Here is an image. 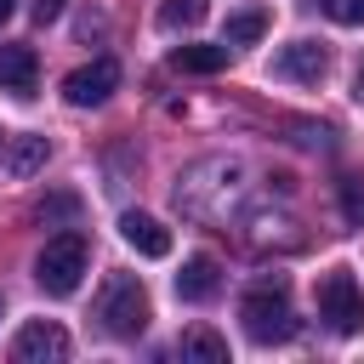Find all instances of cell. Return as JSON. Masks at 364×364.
Returning a JSON list of instances; mask_svg holds the SVG:
<instances>
[{
  "label": "cell",
  "mask_w": 364,
  "mask_h": 364,
  "mask_svg": "<svg viewBox=\"0 0 364 364\" xmlns=\"http://www.w3.org/2000/svg\"><path fill=\"white\" fill-rule=\"evenodd\" d=\"M85 262H91L85 233H57V239H46V250L34 262V279H40L46 296H74L80 279H85Z\"/></svg>",
  "instance_id": "6da1fadb"
},
{
  "label": "cell",
  "mask_w": 364,
  "mask_h": 364,
  "mask_svg": "<svg viewBox=\"0 0 364 364\" xmlns=\"http://www.w3.org/2000/svg\"><path fill=\"white\" fill-rule=\"evenodd\" d=\"M97 318H102V330L108 336H119V341H131V336H142L148 330V290L131 279V273H114L108 284H102V301H97Z\"/></svg>",
  "instance_id": "7a4b0ae2"
},
{
  "label": "cell",
  "mask_w": 364,
  "mask_h": 364,
  "mask_svg": "<svg viewBox=\"0 0 364 364\" xmlns=\"http://www.w3.org/2000/svg\"><path fill=\"white\" fill-rule=\"evenodd\" d=\"M318 318H324L336 336H358V330H364V284H358L347 267H336V273L318 279Z\"/></svg>",
  "instance_id": "3957f363"
},
{
  "label": "cell",
  "mask_w": 364,
  "mask_h": 364,
  "mask_svg": "<svg viewBox=\"0 0 364 364\" xmlns=\"http://www.w3.org/2000/svg\"><path fill=\"white\" fill-rule=\"evenodd\" d=\"M239 318H245V336L250 341H290L296 336V318H290V301H284V290H250L245 301H239Z\"/></svg>",
  "instance_id": "277c9868"
},
{
  "label": "cell",
  "mask_w": 364,
  "mask_h": 364,
  "mask_svg": "<svg viewBox=\"0 0 364 364\" xmlns=\"http://www.w3.org/2000/svg\"><path fill=\"white\" fill-rule=\"evenodd\" d=\"M114 85H119V63H114V57H97V63H85V68H74V74L63 80V97H68L74 108H97V102L114 97Z\"/></svg>",
  "instance_id": "5b68a950"
},
{
  "label": "cell",
  "mask_w": 364,
  "mask_h": 364,
  "mask_svg": "<svg viewBox=\"0 0 364 364\" xmlns=\"http://www.w3.org/2000/svg\"><path fill=\"white\" fill-rule=\"evenodd\" d=\"M11 358H17V364H57V358H68V330L51 324V318H34V324L17 330Z\"/></svg>",
  "instance_id": "8992f818"
},
{
  "label": "cell",
  "mask_w": 364,
  "mask_h": 364,
  "mask_svg": "<svg viewBox=\"0 0 364 364\" xmlns=\"http://www.w3.org/2000/svg\"><path fill=\"white\" fill-rule=\"evenodd\" d=\"M273 74H284V80H307V85H318V80L330 74V51H324L318 40H290V46L279 51V63H273Z\"/></svg>",
  "instance_id": "52a82bcc"
},
{
  "label": "cell",
  "mask_w": 364,
  "mask_h": 364,
  "mask_svg": "<svg viewBox=\"0 0 364 364\" xmlns=\"http://www.w3.org/2000/svg\"><path fill=\"white\" fill-rule=\"evenodd\" d=\"M119 239H125L136 256H171V233H165V222L148 216V210H125V216H119Z\"/></svg>",
  "instance_id": "ba28073f"
},
{
  "label": "cell",
  "mask_w": 364,
  "mask_h": 364,
  "mask_svg": "<svg viewBox=\"0 0 364 364\" xmlns=\"http://www.w3.org/2000/svg\"><path fill=\"white\" fill-rule=\"evenodd\" d=\"M34 80H40V57H34V46H0V91H11V97H34Z\"/></svg>",
  "instance_id": "9c48e42d"
},
{
  "label": "cell",
  "mask_w": 364,
  "mask_h": 364,
  "mask_svg": "<svg viewBox=\"0 0 364 364\" xmlns=\"http://www.w3.org/2000/svg\"><path fill=\"white\" fill-rule=\"evenodd\" d=\"M216 290H222V267H216V256H188L182 273H176V296H182V301H210Z\"/></svg>",
  "instance_id": "30bf717a"
},
{
  "label": "cell",
  "mask_w": 364,
  "mask_h": 364,
  "mask_svg": "<svg viewBox=\"0 0 364 364\" xmlns=\"http://www.w3.org/2000/svg\"><path fill=\"white\" fill-rule=\"evenodd\" d=\"M46 159H51V142L46 136H11V148H6V171L11 176H34Z\"/></svg>",
  "instance_id": "8fae6325"
},
{
  "label": "cell",
  "mask_w": 364,
  "mask_h": 364,
  "mask_svg": "<svg viewBox=\"0 0 364 364\" xmlns=\"http://www.w3.org/2000/svg\"><path fill=\"white\" fill-rule=\"evenodd\" d=\"M171 68H182V74H216V68H228V46H176Z\"/></svg>",
  "instance_id": "7c38bea8"
},
{
  "label": "cell",
  "mask_w": 364,
  "mask_h": 364,
  "mask_svg": "<svg viewBox=\"0 0 364 364\" xmlns=\"http://www.w3.org/2000/svg\"><path fill=\"white\" fill-rule=\"evenodd\" d=\"M267 34V6H245L228 17V46H256Z\"/></svg>",
  "instance_id": "4fadbf2b"
},
{
  "label": "cell",
  "mask_w": 364,
  "mask_h": 364,
  "mask_svg": "<svg viewBox=\"0 0 364 364\" xmlns=\"http://www.w3.org/2000/svg\"><path fill=\"white\" fill-rule=\"evenodd\" d=\"M182 358H199V364H222V358H228V341H222L216 330L193 324V330L182 336Z\"/></svg>",
  "instance_id": "5bb4252c"
},
{
  "label": "cell",
  "mask_w": 364,
  "mask_h": 364,
  "mask_svg": "<svg viewBox=\"0 0 364 364\" xmlns=\"http://www.w3.org/2000/svg\"><path fill=\"white\" fill-rule=\"evenodd\" d=\"M205 0H159V28H193L205 23Z\"/></svg>",
  "instance_id": "9a60e30c"
},
{
  "label": "cell",
  "mask_w": 364,
  "mask_h": 364,
  "mask_svg": "<svg viewBox=\"0 0 364 364\" xmlns=\"http://www.w3.org/2000/svg\"><path fill=\"white\" fill-rule=\"evenodd\" d=\"M324 11L336 23H364V0H324Z\"/></svg>",
  "instance_id": "2e32d148"
},
{
  "label": "cell",
  "mask_w": 364,
  "mask_h": 364,
  "mask_svg": "<svg viewBox=\"0 0 364 364\" xmlns=\"http://www.w3.org/2000/svg\"><path fill=\"white\" fill-rule=\"evenodd\" d=\"M34 216H40V222H51V216H74V193H51Z\"/></svg>",
  "instance_id": "e0dca14e"
},
{
  "label": "cell",
  "mask_w": 364,
  "mask_h": 364,
  "mask_svg": "<svg viewBox=\"0 0 364 364\" xmlns=\"http://www.w3.org/2000/svg\"><path fill=\"white\" fill-rule=\"evenodd\" d=\"M63 6H68V0H34V23H51V17H63Z\"/></svg>",
  "instance_id": "ac0fdd59"
},
{
  "label": "cell",
  "mask_w": 364,
  "mask_h": 364,
  "mask_svg": "<svg viewBox=\"0 0 364 364\" xmlns=\"http://www.w3.org/2000/svg\"><path fill=\"white\" fill-rule=\"evenodd\" d=\"M11 6H17V0H0V23H6V17H11Z\"/></svg>",
  "instance_id": "d6986e66"
},
{
  "label": "cell",
  "mask_w": 364,
  "mask_h": 364,
  "mask_svg": "<svg viewBox=\"0 0 364 364\" xmlns=\"http://www.w3.org/2000/svg\"><path fill=\"white\" fill-rule=\"evenodd\" d=\"M358 85H364V68H358Z\"/></svg>",
  "instance_id": "ffe728a7"
}]
</instances>
